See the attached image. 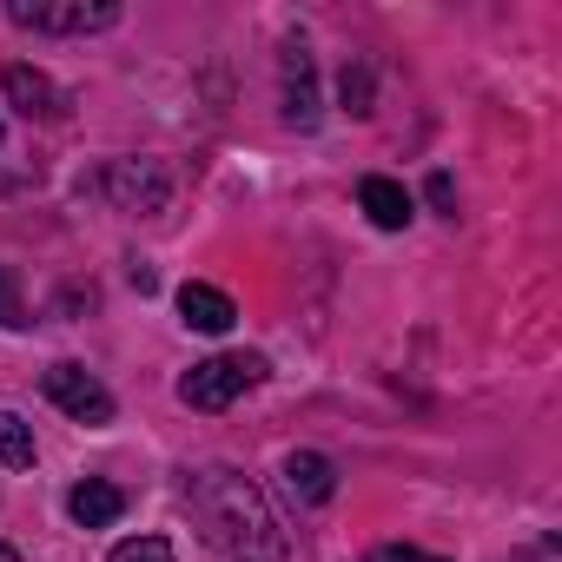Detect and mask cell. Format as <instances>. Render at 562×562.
<instances>
[{
	"label": "cell",
	"mask_w": 562,
	"mask_h": 562,
	"mask_svg": "<svg viewBox=\"0 0 562 562\" xmlns=\"http://www.w3.org/2000/svg\"><path fill=\"white\" fill-rule=\"evenodd\" d=\"M186 503L205 529L212 549H225L232 562H285V529H278L265 490L238 470H199L186 483Z\"/></svg>",
	"instance_id": "1"
},
{
	"label": "cell",
	"mask_w": 562,
	"mask_h": 562,
	"mask_svg": "<svg viewBox=\"0 0 562 562\" xmlns=\"http://www.w3.org/2000/svg\"><path fill=\"white\" fill-rule=\"evenodd\" d=\"M258 378H265V358H258V351H225V358L192 364V371L179 378V397H186L192 411H225V404L245 397Z\"/></svg>",
	"instance_id": "2"
},
{
	"label": "cell",
	"mask_w": 562,
	"mask_h": 562,
	"mask_svg": "<svg viewBox=\"0 0 562 562\" xmlns=\"http://www.w3.org/2000/svg\"><path fill=\"white\" fill-rule=\"evenodd\" d=\"M8 21L34 34H106L120 27V8L113 0H14Z\"/></svg>",
	"instance_id": "3"
},
{
	"label": "cell",
	"mask_w": 562,
	"mask_h": 562,
	"mask_svg": "<svg viewBox=\"0 0 562 562\" xmlns=\"http://www.w3.org/2000/svg\"><path fill=\"white\" fill-rule=\"evenodd\" d=\"M100 192H106L120 212H166L172 179H166V166H159V159H113V166H106V179H100Z\"/></svg>",
	"instance_id": "4"
},
{
	"label": "cell",
	"mask_w": 562,
	"mask_h": 562,
	"mask_svg": "<svg viewBox=\"0 0 562 562\" xmlns=\"http://www.w3.org/2000/svg\"><path fill=\"white\" fill-rule=\"evenodd\" d=\"M47 397L74 417V424H113V391L93 378V371H80V364H54L47 371Z\"/></svg>",
	"instance_id": "5"
},
{
	"label": "cell",
	"mask_w": 562,
	"mask_h": 562,
	"mask_svg": "<svg viewBox=\"0 0 562 562\" xmlns=\"http://www.w3.org/2000/svg\"><path fill=\"white\" fill-rule=\"evenodd\" d=\"M278 87H285V120L292 126H318V74H312V47L305 41L278 47Z\"/></svg>",
	"instance_id": "6"
},
{
	"label": "cell",
	"mask_w": 562,
	"mask_h": 562,
	"mask_svg": "<svg viewBox=\"0 0 562 562\" xmlns=\"http://www.w3.org/2000/svg\"><path fill=\"white\" fill-rule=\"evenodd\" d=\"M285 490H292L299 503H325V496L338 490V463H331L325 450H292V457H285Z\"/></svg>",
	"instance_id": "7"
},
{
	"label": "cell",
	"mask_w": 562,
	"mask_h": 562,
	"mask_svg": "<svg viewBox=\"0 0 562 562\" xmlns=\"http://www.w3.org/2000/svg\"><path fill=\"white\" fill-rule=\"evenodd\" d=\"M179 318L192 325V331H205V338H218V331H232V318H238V305L218 292V285H186L179 292Z\"/></svg>",
	"instance_id": "8"
},
{
	"label": "cell",
	"mask_w": 562,
	"mask_h": 562,
	"mask_svg": "<svg viewBox=\"0 0 562 562\" xmlns=\"http://www.w3.org/2000/svg\"><path fill=\"white\" fill-rule=\"evenodd\" d=\"M358 205H364L371 225H384V232H404V225H411V192H404L397 179H384V172H371V179L358 186Z\"/></svg>",
	"instance_id": "9"
},
{
	"label": "cell",
	"mask_w": 562,
	"mask_h": 562,
	"mask_svg": "<svg viewBox=\"0 0 562 562\" xmlns=\"http://www.w3.org/2000/svg\"><path fill=\"white\" fill-rule=\"evenodd\" d=\"M0 80H8V100H14L27 120H54V113H60V93H54L47 74H34V67H8Z\"/></svg>",
	"instance_id": "10"
},
{
	"label": "cell",
	"mask_w": 562,
	"mask_h": 562,
	"mask_svg": "<svg viewBox=\"0 0 562 562\" xmlns=\"http://www.w3.org/2000/svg\"><path fill=\"white\" fill-rule=\"evenodd\" d=\"M67 509H74V522L80 529H106V522H120V509H126V496L113 490V483H100V476H87L74 496H67Z\"/></svg>",
	"instance_id": "11"
},
{
	"label": "cell",
	"mask_w": 562,
	"mask_h": 562,
	"mask_svg": "<svg viewBox=\"0 0 562 562\" xmlns=\"http://www.w3.org/2000/svg\"><path fill=\"white\" fill-rule=\"evenodd\" d=\"M0 463H8V470H34V424L14 417V411H0Z\"/></svg>",
	"instance_id": "12"
},
{
	"label": "cell",
	"mask_w": 562,
	"mask_h": 562,
	"mask_svg": "<svg viewBox=\"0 0 562 562\" xmlns=\"http://www.w3.org/2000/svg\"><path fill=\"white\" fill-rule=\"evenodd\" d=\"M106 562H172V542H166V536H133V542H120Z\"/></svg>",
	"instance_id": "13"
},
{
	"label": "cell",
	"mask_w": 562,
	"mask_h": 562,
	"mask_svg": "<svg viewBox=\"0 0 562 562\" xmlns=\"http://www.w3.org/2000/svg\"><path fill=\"white\" fill-rule=\"evenodd\" d=\"M27 325V305H21V285H14V271L0 265V331H21Z\"/></svg>",
	"instance_id": "14"
},
{
	"label": "cell",
	"mask_w": 562,
	"mask_h": 562,
	"mask_svg": "<svg viewBox=\"0 0 562 562\" xmlns=\"http://www.w3.org/2000/svg\"><path fill=\"white\" fill-rule=\"evenodd\" d=\"M338 100H345V113H371V74L364 67H345V80H338Z\"/></svg>",
	"instance_id": "15"
},
{
	"label": "cell",
	"mask_w": 562,
	"mask_h": 562,
	"mask_svg": "<svg viewBox=\"0 0 562 562\" xmlns=\"http://www.w3.org/2000/svg\"><path fill=\"white\" fill-rule=\"evenodd\" d=\"M371 562H443V555H424L411 542H384V549H371Z\"/></svg>",
	"instance_id": "16"
},
{
	"label": "cell",
	"mask_w": 562,
	"mask_h": 562,
	"mask_svg": "<svg viewBox=\"0 0 562 562\" xmlns=\"http://www.w3.org/2000/svg\"><path fill=\"white\" fill-rule=\"evenodd\" d=\"M430 205L457 218V186H450V172H430Z\"/></svg>",
	"instance_id": "17"
},
{
	"label": "cell",
	"mask_w": 562,
	"mask_h": 562,
	"mask_svg": "<svg viewBox=\"0 0 562 562\" xmlns=\"http://www.w3.org/2000/svg\"><path fill=\"white\" fill-rule=\"evenodd\" d=\"M529 562H555V542H536V555Z\"/></svg>",
	"instance_id": "18"
},
{
	"label": "cell",
	"mask_w": 562,
	"mask_h": 562,
	"mask_svg": "<svg viewBox=\"0 0 562 562\" xmlns=\"http://www.w3.org/2000/svg\"><path fill=\"white\" fill-rule=\"evenodd\" d=\"M0 562H21V555H14V549H8V542H0Z\"/></svg>",
	"instance_id": "19"
}]
</instances>
